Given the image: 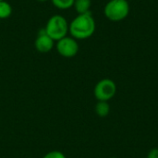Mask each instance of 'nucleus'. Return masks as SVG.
<instances>
[{
  "label": "nucleus",
  "mask_w": 158,
  "mask_h": 158,
  "mask_svg": "<svg viewBox=\"0 0 158 158\" xmlns=\"http://www.w3.org/2000/svg\"><path fill=\"white\" fill-rule=\"evenodd\" d=\"M96 29L94 18L91 12L78 14L69 25V33L78 40H86L93 36Z\"/></svg>",
  "instance_id": "obj_1"
},
{
  "label": "nucleus",
  "mask_w": 158,
  "mask_h": 158,
  "mask_svg": "<svg viewBox=\"0 0 158 158\" xmlns=\"http://www.w3.org/2000/svg\"><path fill=\"white\" fill-rule=\"evenodd\" d=\"M69 23L64 16L56 14L49 18L44 31L50 38L56 42L69 34Z\"/></svg>",
  "instance_id": "obj_2"
},
{
  "label": "nucleus",
  "mask_w": 158,
  "mask_h": 158,
  "mask_svg": "<svg viewBox=\"0 0 158 158\" xmlns=\"http://www.w3.org/2000/svg\"><path fill=\"white\" fill-rule=\"evenodd\" d=\"M130 10L131 8L128 0H110L104 7V14L107 19L118 22L129 16Z\"/></svg>",
  "instance_id": "obj_3"
},
{
  "label": "nucleus",
  "mask_w": 158,
  "mask_h": 158,
  "mask_svg": "<svg viewBox=\"0 0 158 158\" xmlns=\"http://www.w3.org/2000/svg\"><path fill=\"white\" fill-rule=\"evenodd\" d=\"M117 93V85L110 79H103L98 81L94 87V94L98 101L108 102Z\"/></svg>",
  "instance_id": "obj_4"
},
{
  "label": "nucleus",
  "mask_w": 158,
  "mask_h": 158,
  "mask_svg": "<svg viewBox=\"0 0 158 158\" xmlns=\"http://www.w3.org/2000/svg\"><path fill=\"white\" fill-rule=\"evenodd\" d=\"M56 52L63 57L71 58L74 57L80 49L78 41L71 36L67 35L66 37L56 42L55 44Z\"/></svg>",
  "instance_id": "obj_5"
},
{
  "label": "nucleus",
  "mask_w": 158,
  "mask_h": 158,
  "mask_svg": "<svg viewBox=\"0 0 158 158\" xmlns=\"http://www.w3.org/2000/svg\"><path fill=\"white\" fill-rule=\"evenodd\" d=\"M56 42L50 38L45 31L44 28H42L37 34V37L34 41V47L40 53H49L55 47Z\"/></svg>",
  "instance_id": "obj_6"
},
{
  "label": "nucleus",
  "mask_w": 158,
  "mask_h": 158,
  "mask_svg": "<svg viewBox=\"0 0 158 158\" xmlns=\"http://www.w3.org/2000/svg\"><path fill=\"white\" fill-rule=\"evenodd\" d=\"M92 6V0H75L73 7L75 8L78 14H84L91 12Z\"/></svg>",
  "instance_id": "obj_7"
},
{
  "label": "nucleus",
  "mask_w": 158,
  "mask_h": 158,
  "mask_svg": "<svg viewBox=\"0 0 158 158\" xmlns=\"http://www.w3.org/2000/svg\"><path fill=\"white\" fill-rule=\"evenodd\" d=\"M110 112V106L107 102L105 101H98V103L95 106V113L97 116L101 118L106 117Z\"/></svg>",
  "instance_id": "obj_8"
},
{
  "label": "nucleus",
  "mask_w": 158,
  "mask_h": 158,
  "mask_svg": "<svg viewBox=\"0 0 158 158\" xmlns=\"http://www.w3.org/2000/svg\"><path fill=\"white\" fill-rule=\"evenodd\" d=\"M12 14V6L11 5L6 1H0V19H6L9 18Z\"/></svg>",
  "instance_id": "obj_9"
},
{
  "label": "nucleus",
  "mask_w": 158,
  "mask_h": 158,
  "mask_svg": "<svg viewBox=\"0 0 158 158\" xmlns=\"http://www.w3.org/2000/svg\"><path fill=\"white\" fill-rule=\"evenodd\" d=\"M52 5L59 10H67L73 7L75 0H50Z\"/></svg>",
  "instance_id": "obj_10"
},
{
  "label": "nucleus",
  "mask_w": 158,
  "mask_h": 158,
  "mask_svg": "<svg viewBox=\"0 0 158 158\" xmlns=\"http://www.w3.org/2000/svg\"><path fill=\"white\" fill-rule=\"evenodd\" d=\"M43 158H67L66 156L60 151H52L47 153Z\"/></svg>",
  "instance_id": "obj_11"
},
{
  "label": "nucleus",
  "mask_w": 158,
  "mask_h": 158,
  "mask_svg": "<svg viewBox=\"0 0 158 158\" xmlns=\"http://www.w3.org/2000/svg\"><path fill=\"white\" fill-rule=\"evenodd\" d=\"M147 158H158V148H153L148 153Z\"/></svg>",
  "instance_id": "obj_12"
},
{
  "label": "nucleus",
  "mask_w": 158,
  "mask_h": 158,
  "mask_svg": "<svg viewBox=\"0 0 158 158\" xmlns=\"http://www.w3.org/2000/svg\"><path fill=\"white\" fill-rule=\"evenodd\" d=\"M36 1H38V2H42V3H44V2H47V1H49V0H36Z\"/></svg>",
  "instance_id": "obj_13"
},
{
  "label": "nucleus",
  "mask_w": 158,
  "mask_h": 158,
  "mask_svg": "<svg viewBox=\"0 0 158 158\" xmlns=\"http://www.w3.org/2000/svg\"><path fill=\"white\" fill-rule=\"evenodd\" d=\"M111 158H117V157H111Z\"/></svg>",
  "instance_id": "obj_14"
},
{
  "label": "nucleus",
  "mask_w": 158,
  "mask_h": 158,
  "mask_svg": "<svg viewBox=\"0 0 158 158\" xmlns=\"http://www.w3.org/2000/svg\"><path fill=\"white\" fill-rule=\"evenodd\" d=\"M0 1H3V0H0Z\"/></svg>",
  "instance_id": "obj_15"
},
{
  "label": "nucleus",
  "mask_w": 158,
  "mask_h": 158,
  "mask_svg": "<svg viewBox=\"0 0 158 158\" xmlns=\"http://www.w3.org/2000/svg\"><path fill=\"white\" fill-rule=\"evenodd\" d=\"M128 1H129V0H128Z\"/></svg>",
  "instance_id": "obj_16"
}]
</instances>
